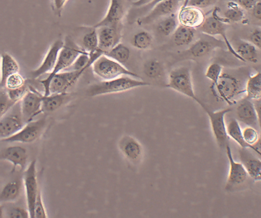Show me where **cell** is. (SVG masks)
Wrapping results in <instances>:
<instances>
[{
  "label": "cell",
  "instance_id": "38",
  "mask_svg": "<svg viewBox=\"0 0 261 218\" xmlns=\"http://www.w3.org/2000/svg\"><path fill=\"white\" fill-rule=\"evenodd\" d=\"M25 85L24 78L17 72L10 75L6 79L4 87L7 90H13L20 88Z\"/></svg>",
  "mask_w": 261,
  "mask_h": 218
},
{
  "label": "cell",
  "instance_id": "28",
  "mask_svg": "<svg viewBox=\"0 0 261 218\" xmlns=\"http://www.w3.org/2000/svg\"><path fill=\"white\" fill-rule=\"evenodd\" d=\"M246 97L254 100L261 98V72H258L247 78L245 85Z\"/></svg>",
  "mask_w": 261,
  "mask_h": 218
},
{
  "label": "cell",
  "instance_id": "27",
  "mask_svg": "<svg viewBox=\"0 0 261 218\" xmlns=\"http://www.w3.org/2000/svg\"><path fill=\"white\" fill-rule=\"evenodd\" d=\"M195 30L179 24L172 34L174 44L178 46L191 44L196 35Z\"/></svg>",
  "mask_w": 261,
  "mask_h": 218
},
{
  "label": "cell",
  "instance_id": "47",
  "mask_svg": "<svg viewBox=\"0 0 261 218\" xmlns=\"http://www.w3.org/2000/svg\"><path fill=\"white\" fill-rule=\"evenodd\" d=\"M164 1L165 0H152L147 5L138 8L135 13L139 15V18L147 14L155 5Z\"/></svg>",
  "mask_w": 261,
  "mask_h": 218
},
{
  "label": "cell",
  "instance_id": "9",
  "mask_svg": "<svg viewBox=\"0 0 261 218\" xmlns=\"http://www.w3.org/2000/svg\"><path fill=\"white\" fill-rule=\"evenodd\" d=\"M20 108V101L1 117L0 138L9 137L18 132L25 124Z\"/></svg>",
  "mask_w": 261,
  "mask_h": 218
},
{
  "label": "cell",
  "instance_id": "20",
  "mask_svg": "<svg viewBox=\"0 0 261 218\" xmlns=\"http://www.w3.org/2000/svg\"><path fill=\"white\" fill-rule=\"evenodd\" d=\"M124 12V5L122 0H110L106 15L102 19L93 26L121 25Z\"/></svg>",
  "mask_w": 261,
  "mask_h": 218
},
{
  "label": "cell",
  "instance_id": "39",
  "mask_svg": "<svg viewBox=\"0 0 261 218\" xmlns=\"http://www.w3.org/2000/svg\"><path fill=\"white\" fill-rule=\"evenodd\" d=\"M1 117L5 115L16 103L9 97L6 89L1 87L0 92Z\"/></svg>",
  "mask_w": 261,
  "mask_h": 218
},
{
  "label": "cell",
  "instance_id": "36",
  "mask_svg": "<svg viewBox=\"0 0 261 218\" xmlns=\"http://www.w3.org/2000/svg\"><path fill=\"white\" fill-rule=\"evenodd\" d=\"M248 176L256 180H261V160L256 158H250L243 163Z\"/></svg>",
  "mask_w": 261,
  "mask_h": 218
},
{
  "label": "cell",
  "instance_id": "12",
  "mask_svg": "<svg viewBox=\"0 0 261 218\" xmlns=\"http://www.w3.org/2000/svg\"><path fill=\"white\" fill-rule=\"evenodd\" d=\"M36 159L30 163L24 171L23 178L28 210L31 218H35L34 207L39 190L36 176Z\"/></svg>",
  "mask_w": 261,
  "mask_h": 218
},
{
  "label": "cell",
  "instance_id": "34",
  "mask_svg": "<svg viewBox=\"0 0 261 218\" xmlns=\"http://www.w3.org/2000/svg\"><path fill=\"white\" fill-rule=\"evenodd\" d=\"M244 16L243 9L234 1H229L227 9L224 13V18L227 22H238L242 20Z\"/></svg>",
  "mask_w": 261,
  "mask_h": 218
},
{
  "label": "cell",
  "instance_id": "11",
  "mask_svg": "<svg viewBox=\"0 0 261 218\" xmlns=\"http://www.w3.org/2000/svg\"><path fill=\"white\" fill-rule=\"evenodd\" d=\"M185 0H165L155 5L147 14L137 18L139 25H147L162 18L176 14Z\"/></svg>",
  "mask_w": 261,
  "mask_h": 218
},
{
  "label": "cell",
  "instance_id": "23",
  "mask_svg": "<svg viewBox=\"0 0 261 218\" xmlns=\"http://www.w3.org/2000/svg\"><path fill=\"white\" fill-rule=\"evenodd\" d=\"M72 93L68 92L51 94L48 95H43L42 97V113H51L60 108L63 105L70 100Z\"/></svg>",
  "mask_w": 261,
  "mask_h": 218
},
{
  "label": "cell",
  "instance_id": "50",
  "mask_svg": "<svg viewBox=\"0 0 261 218\" xmlns=\"http://www.w3.org/2000/svg\"><path fill=\"white\" fill-rule=\"evenodd\" d=\"M251 10L253 17L258 20H261V2L257 1Z\"/></svg>",
  "mask_w": 261,
  "mask_h": 218
},
{
  "label": "cell",
  "instance_id": "25",
  "mask_svg": "<svg viewBox=\"0 0 261 218\" xmlns=\"http://www.w3.org/2000/svg\"><path fill=\"white\" fill-rule=\"evenodd\" d=\"M19 65L16 60L9 53L1 54V87H4L6 79L11 75L19 72Z\"/></svg>",
  "mask_w": 261,
  "mask_h": 218
},
{
  "label": "cell",
  "instance_id": "53",
  "mask_svg": "<svg viewBox=\"0 0 261 218\" xmlns=\"http://www.w3.org/2000/svg\"><path fill=\"white\" fill-rule=\"evenodd\" d=\"M258 144H259V145L261 147V137L259 139L258 141Z\"/></svg>",
  "mask_w": 261,
  "mask_h": 218
},
{
  "label": "cell",
  "instance_id": "31",
  "mask_svg": "<svg viewBox=\"0 0 261 218\" xmlns=\"http://www.w3.org/2000/svg\"><path fill=\"white\" fill-rule=\"evenodd\" d=\"M143 73L148 78L157 79L164 74V67L162 63L156 59L146 61L143 65Z\"/></svg>",
  "mask_w": 261,
  "mask_h": 218
},
{
  "label": "cell",
  "instance_id": "16",
  "mask_svg": "<svg viewBox=\"0 0 261 218\" xmlns=\"http://www.w3.org/2000/svg\"><path fill=\"white\" fill-rule=\"evenodd\" d=\"M63 44L64 41L60 39L55 41L51 44L40 66L31 72L32 78H37L52 71Z\"/></svg>",
  "mask_w": 261,
  "mask_h": 218
},
{
  "label": "cell",
  "instance_id": "21",
  "mask_svg": "<svg viewBox=\"0 0 261 218\" xmlns=\"http://www.w3.org/2000/svg\"><path fill=\"white\" fill-rule=\"evenodd\" d=\"M1 158L10 162L13 166L12 172H14L16 167L19 166L21 170L25 167L28 154L27 150L20 146H11L3 149L1 152Z\"/></svg>",
  "mask_w": 261,
  "mask_h": 218
},
{
  "label": "cell",
  "instance_id": "18",
  "mask_svg": "<svg viewBox=\"0 0 261 218\" xmlns=\"http://www.w3.org/2000/svg\"><path fill=\"white\" fill-rule=\"evenodd\" d=\"M118 148L124 157L132 163H137L142 158L143 150L141 144L129 135H125L120 139Z\"/></svg>",
  "mask_w": 261,
  "mask_h": 218
},
{
  "label": "cell",
  "instance_id": "30",
  "mask_svg": "<svg viewBox=\"0 0 261 218\" xmlns=\"http://www.w3.org/2000/svg\"><path fill=\"white\" fill-rule=\"evenodd\" d=\"M235 50L243 62L255 63L257 61V48L249 41H240Z\"/></svg>",
  "mask_w": 261,
  "mask_h": 218
},
{
  "label": "cell",
  "instance_id": "44",
  "mask_svg": "<svg viewBox=\"0 0 261 218\" xmlns=\"http://www.w3.org/2000/svg\"><path fill=\"white\" fill-rule=\"evenodd\" d=\"M257 48L261 49V28L254 29L250 34L248 40Z\"/></svg>",
  "mask_w": 261,
  "mask_h": 218
},
{
  "label": "cell",
  "instance_id": "37",
  "mask_svg": "<svg viewBox=\"0 0 261 218\" xmlns=\"http://www.w3.org/2000/svg\"><path fill=\"white\" fill-rule=\"evenodd\" d=\"M223 72V67L219 63H213L207 67L205 76L212 82V86L216 85Z\"/></svg>",
  "mask_w": 261,
  "mask_h": 218
},
{
  "label": "cell",
  "instance_id": "4",
  "mask_svg": "<svg viewBox=\"0 0 261 218\" xmlns=\"http://www.w3.org/2000/svg\"><path fill=\"white\" fill-rule=\"evenodd\" d=\"M211 88L216 96L229 104L235 103L245 93V85L238 77L223 72L217 83Z\"/></svg>",
  "mask_w": 261,
  "mask_h": 218
},
{
  "label": "cell",
  "instance_id": "7",
  "mask_svg": "<svg viewBox=\"0 0 261 218\" xmlns=\"http://www.w3.org/2000/svg\"><path fill=\"white\" fill-rule=\"evenodd\" d=\"M218 9L217 8H215L211 16L205 17L203 23L198 29L203 34L214 37L220 36L223 38L228 51L237 59L243 61L227 38L225 26V24L227 22L224 17L219 15Z\"/></svg>",
  "mask_w": 261,
  "mask_h": 218
},
{
  "label": "cell",
  "instance_id": "24",
  "mask_svg": "<svg viewBox=\"0 0 261 218\" xmlns=\"http://www.w3.org/2000/svg\"><path fill=\"white\" fill-rule=\"evenodd\" d=\"M85 32L78 41H75L80 47L89 55L98 50V40L96 28L85 27Z\"/></svg>",
  "mask_w": 261,
  "mask_h": 218
},
{
  "label": "cell",
  "instance_id": "10",
  "mask_svg": "<svg viewBox=\"0 0 261 218\" xmlns=\"http://www.w3.org/2000/svg\"><path fill=\"white\" fill-rule=\"evenodd\" d=\"M47 125L46 117L32 120L27 123L15 134L1 141L5 142L32 143L36 141L42 134Z\"/></svg>",
  "mask_w": 261,
  "mask_h": 218
},
{
  "label": "cell",
  "instance_id": "13",
  "mask_svg": "<svg viewBox=\"0 0 261 218\" xmlns=\"http://www.w3.org/2000/svg\"><path fill=\"white\" fill-rule=\"evenodd\" d=\"M97 31L98 49L106 53L120 42L122 24L94 26Z\"/></svg>",
  "mask_w": 261,
  "mask_h": 218
},
{
  "label": "cell",
  "instance_id": "17",
  "mask_svg": "<svg viewBox=\"0 0 261 218\" xmlns=\"http://www.w3.org/2000/svg\"><path fill=\"white\" fill-rule=\"evenodd\" d=\"M176 15L179 24L194 29H198L205 18L202 9L188 5L181 6Z\"/></svg>",
  "mask_w": 261,
  "mask_h": 218
},
{
  "label": "cell",
  "instance_id": "45",
  "mask_svg": "<svg viewBox=\"0 0 261 218\" xmlns=\"http://www.w3.org/2000/svg\"><path fill=\"white\" fill-rule=\"evenodd\" d=\"M217 1V0H189L187 5L202 9L213 5Z\"/></svg>",
  "mask_w": 261,
  "mask_h": 218
},
{
  "label": "cell",
  "instance_id": "35",
  "mask_svg": "<svg viewBox=\"0 0 261 218\" xmlns=\"http://www.w3.org/2000/svg\"><path fill=\"white\" fill-rule=\"evenodd\" d=\"M152 41V37L149 33L141 31L133 36L131 39V44L138 49L146 50L151 47Z\"/></svg>",
  "mask_w": 261,
  "mask_h": 218
},
{
  "label": "cell",
  "instance_id": "2",
  "mask_svg": "<svg viewBox=\"0 0 261 218\" xmlns=\"http://www.w3.org/2000/svg\"><path fill=\"white\" fill-rule=\"evenodd\" d=\"M85 52L70 37H66L61 49L55 67L46 78L40 80L44 89V95H48L49 87L52 78L57 73L67 69L77 57Z\"/></svg>",
  "mask_w": 261,
  "mask_h": 218
},
{
  "label": "cell",
  "instance_id": "5",
  "mask_svg": "<svg viewBox=\"0 0 261 218\" xmlns=\"http://www.w3.org/2000/svg\"><path fill=\"white\" fill-rule=\"evenodd\" d=\"M93 73L102 80H109L123 76L141 77L105 54L97 58L91 66Z\"/></svg>",
  "mask_w": 261,
  "mask_h": 218
},
{
  "label": "cell",
  "instance_id": "33",
  "mask_svg": "<svg viewBox=\"0 0 261 218\" xmlns=\"http://www.w3.org/2000/svg\"><path fill=\"white\" fill-rule=\"evenodd\" d=\"M105 54L124 65L129 59L130 51L127 46L120 42Z\"/></svg>",
  "mask_w": 261,
  "mask_h": 218
},
{
  "label": "cell",
  "instance_id": "40",
  "mask_svg": "<svg viewBox=\"0 0 261 218\" xmlns=\"http://www.w3.org/2000/svg\"><path fill=\"white\" fill-rule=\"evenodd\" d=\"M243 138L247 143L253 146L257 143L259 139L256 129L247 126L242 130Z\"/></svg>",
  "mask_w": 261,
  "mask_h": 218
},
{
  "label": "cell",
  "instance_id": "3",
  "mask_svg": "<svg viewBox=\"0 0 261 218\" xmlns=\"http://www.w3.org/2000/svg\"><path fill=\"white\" fill-rule=\"evenodd\" d=\"M202 34V36L192 43L187 49L175 54L173 58V63L202 58L218 48H227L224 41L214 36Z\"/></svg>",
  "mask_w": 261,
  "mask_h": 218
},
{
  "label": "cell",
  "instance_id": "22",
  "mask_svg": "<svg viewBox=\"0 0 261 218\" xmlns=\"http://www.w3.org/2000/svg\"><path fill=\"white\" fill-rule=\"evenodd\" d=\"M236 114L238 119L243 123L256 129L259 127L253 102L246 97L238 104Z\"/></svg>",
  "mask_w": 261,
  "mask_h": 218
},
{
  "label": "cell",
  "instance_id": "49",
  "mask_svg": "<svg viewBox=\"0 0 261 218\" xmlns=\"http://www.w3.org/2000/svg\"><path fill=\"white\" fill-rule=\"evenodd\" d=\"M253 101L256 112L259 128L261 133V98Z\"/></svg>",
  "mask_w": 261,
  "mask_h": 218
},
{
  "label": "cell",
  "instance_id": "6",
  "mask_svg": "<svg viewBox=\"0 0 261 218\" xmlns=\"http://www.w3.org/2000/svg\"><path fill=\"white\" fill-rule=\"evenodd\" d=\"M165 86L192 99L197 103L200 100L195 94L191 71L188 66H180L173 68L169 73Z\"/></svg>",
  "mask_w": 261,
  "mask_h": 218
},
{
  "label": "cell",
  "instance_id": "52",
  "mask_svg": "<svg viewBox=\"0 0 261 218\" xmlns=\"http://www.w3.org/2000/svg\"><path fill=\"white\" fill-rule=\"evenodd\" d=\"M189 0H185V1H184V3H183V5H182V6H187V4H188V2H189Z\"/></svg>",
  "mask_w": 261,
  "mask_h": 218
},
{
  "label": "cell",
  "instance_id": "43",
  "mask_svg": "<svg viewBox=\"0 0 261 218\" xmlns=\"http://www.w3.org/2000/svg\"><path fill=\"white\" fill-rule=\"evenodd\" d=\"M9 217L11 218H28L30 217L28 210L19 206L11 207L7 212Z\"/></svg>",
  "mask_w": 261,
  "mask_h": 218
},
{
  "label": "cell",
  "instance_id": "51",
  "mask_svg": "<svg viewBox=\"0 0 261 218\" xmlns=\"http://www.w3.org/2000/svg\"><path fill=\"white\" fill-rule=\"evenodd\" d=\"M152 0H137L132 2V5L137 8L144 6L150 3Z\"/></svg>",
  "mask_w": 261,
  "mask_h": 218
},
{
  "label": "cell",
  "instance_id": "15",
  "mask_svg": "<svg viewBox=\"0 0 261 218\" xmlns=\"http://www.w3.org/2000/svg\"><path fill=\"white\" fill-rule=\"evenodd\" d=\"M84 72L65 70L56 74L52 78L49 84V94L67 92L68 90L76 83Z\"/></svg>",
  "mask_w": 261,
  "mask_h": 218
},
{
  "label": "cell",
  "instance_id": "29",
  "mask_svg": "<svg viewBox=\"0 0 261 218\" xmlns=\"http://www.w3.org/2000/svg\"><path fill=\"white\" fill-rule=\"evenodd\" d=\"M21 187V182L19 179H14L8 182L1 192V202H10L16 200L19 196Z\"/></svg>",
  "mask_w": 261,
  "mask_h": 218
},
{
  "label": "cell",
  "instance_id": "14",
  "mask_svg": "<svg viewBox=\"0 0 261 218\" xmlns=\"http://www.w3.org/2000/svg\"><path fill=\"white\" fill-rule=\"evenodd\" d=\"M43 95L29 87V89L20 100V108L25 123L33 120V118L42 113Z\"/></svg>",
  "mask_w": 261,
  "mask_h": 218
},
{
  "label": "cell",
  "instance_id": "46",
  "mask_svg": "<svg viewBox=\"0 0 261 218\" xmlns=\"http://www.w3.org/2000/svg\"><path fill=\"white\" fill-rule=\"evenodd\" d=\"M69 0H52V9L54 13L58 16H61L62 11Z\"/></svg>",
  "mask_w": 261,
  "mask_h": 218
},
{
  "label": "cell",
  "instance_id": "41",
  "mask_svg": "<svg viewBox=\"0 0 261 218\" xmlns=\"http://www.w3.org/2000/svg\"><path fill=\"white\" fill-rule=\"evenodd\" d=\"M29 89V87L25 84L23 86L13 90H7L10 98L15 103L20 101Z\"/></svg>",
  "mask_w": 261,
  "mask_h": 218
},
{
  "label": "cell",
  "instance_id": "42",
  "mask_svg": "<svg viewBox=\"0 0 261 218\" xmlns=\"http://www.w3.org/2000/svg\"><path fill=\"white\" fill-rule=\"evenodd\" d=\"M35 218H46L47 214L39 189L34 207Z\"/></svg>",
  "mask_w": 261,
  "mask_h": 218
},
{
  "label": "cell",
  "instance_id": "8",
  "mask_svg": "<svg viewBox=\"0 0 261 218\" xmlns=\"http://www.w3.org/2000/svg\"><path fill=\"white\" fill-rule=\"evenodd\" d=\"M198 104L204 110L209 118L212 132L218 145L221 147L226 146L229 138L227 131L225 116L231 111L229 108L213 111L210 110L200 100Z\"/></svg>",
  "mask_w": 261,
  "mask_h": 218
},
{
  "label": "cell",
  "instance_id": "48",
  "mask_svg": "<svg viewBox=\"0 0 261 218\" xmlns=\"http://www.w3.org/2000/svg\"><path fill=\"white\" fill-rule=\"evenodd\" d=\"M237 2L239 5L245 10L252 9L257 0H233Z\"/></svg>",
  "mask_w": 261,
  "mask_h": 218
},
{
  "label": "cell",
  "instance_id": "19",
  "mask_svg": "<svg viewBox=\"0 0 261 218\" xmlns=\"http://www.w3.org/2000/svg\"><path fill=\"white\" fill-rule=\"evenodd\" d=\"M227 158L229 162V169L226 187L229 188L243 183L248 176L243 164L236 161L233 158L231 149L227 144L226 146Z\"/></svg>",
  "mask_w": 261,
  "mask_h": 218
},
{
  "label": "cell",
  "instance_id": "26",
  "mask_svg": "<svg viewBox=\"0 0 261 218\" xmlns=\"http://www.w3.org/2000/svg\"><path fill=\"white\" fill-rule=\"evenodd\" d=\"M227 134L243 148H250L261 156V151L254 146L250 145L245 141L242 130L238 121L236 119L231 120L227 125Z\"/></svg>",
  "mask_w": 261,
  "mask_h": 218
},
{
  "label": "cell",
  "instance_id": "32",
  "mask_svg": "<svg viewBox=\"0 0 261 218\" xmlns=\"http://www.w3.org/2000/svg\"><path fill=\"white\" fill-rule=\"evenodd\" d=\"M176 14L164 17L159 22L157 29L161 34L165 36L173 34L179 24Z\"/></svg>",
  "mask_w": 261,
  "mask_h": 218
},
{
  "label": "cell",
  "instance_id": "1",
  "mask_svg": "<svg viewBox=\"0 0 261 218\" xmlns=\"http://www.w3.org/2000/svg\"><path fill=\"white\" fill-rule=\"evenodd\" d=\"M148 82L129 76H123L109 80H102L91 85L87 89L91 97L119 93L144 86H150Z\"/></svg>",
  "mask_w": 261,
  "mask_h": 218
}]
</instances>
